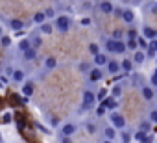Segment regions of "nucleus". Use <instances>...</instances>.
<instances>
[{
  "mask_svg": "<svg viewBox=\"0 0 157 143\" xmlns=\"http://www.w3.org/2000/svg\"><path fill=\"white\" fill-rule=\"evenodd\" d=\"M70 17H67V15H59L57 19H56V26H57V30L59 32H67L68 28H70Z\"/></svg>",
  "mask_w": 157,
  "mask_h": 143,
  "instance_id": "1",
  "label": "nucleus"
},
{
  "mask_svg": "<svg viewBox=\"0 0 157 143\" xmlns=\"http://www.w3.org/2000/svg\"><path fill=\"white\" fill-rule=\"evenodd\" d=\"M94 99H96V97H94L91 91H85V93H83V108L93 106V104H94Z\"/></svg>",
  "mask_w": 157,
  "mask_h": 143,
  "instance_id": "2",
  "label": "nucleus"
},
{
  "mask_svg": "<svg viewBox=\"0 0 157 143\" xmlns=\"http://www.w3.org/2000/svg\"><path fill=\"white\" fill-rule=\"evenodd\" d=\"M135 139H137V141H140V143H151V139H153V137H151L150 134H146V132H142V130H140V132H137V134H135Z\"/></svg>",
  "mask_w": 157,
  "mask_h": 143,
  "instance_id": "3",
  "label": "nucleus"
},
{
  "mask_svg": "<svg viewBox=\"0 0 157 143\" xmlns=\"http://www.w3.org/2000/svg\"><path fill=\"white\" fill-rule=\"evenodd\" d=\"M111 121H113V125H115V126H118V128H124V125H126L124 117H122V115H118V113H113V115H111Z\"/></svg>",
  "mask_w": 157,
  "mask_h": 143,
  "instance_id": "4",
  "label": "nucleus"
},
{
  "mask_svg": "<svg viewBox=\"0 0 157 143\" xmlns=\"http://www.w3.org/2000/svg\"><path fill=\"white\" fill-rule=\"evenodd\" d=\"M142 34H144V37H148L150 41H151V39H157V30H153V28H150V26H144V28H142Z\"/></svg>",
  "mask_w": 157,
  "mask_h": 143,
  "instance_id": "5",
  "label": "nucleus"
},
{
  "mask_svg": "<svg viewBox=\"0 0 157 143\" xmlns=\"http://www.w3.org/2000/svg\"><path fill=\"white\" fill-rule=\"evenodd\" d=\"M146 50H148V56H155V54H157V39H151V41H148V47H146Z\"/></svg>",
  "mask_w": 157,
  "mask_h": 143,
  "instance_id": "6",
  "label": "nucleus"
},
{
  "mask_svg": "<svg viewBox=\"0 0 157 143\" xmlns=\"http://www.w3.org/2000/svg\"><path fill=\"white\" fill-rule=\"evenodd\" d=\"M100 10L104 11V13H113V4L109 2V0H102V4H100Z\"/></svg>",
  "mask_w": 157,
  "mask_h": 143,
  "instance_id": "7",
  "label": "nucleus"
},
{
  "mask_svg": "<svg viewBox=\"0 0 157 143\" xmlns=\"http://www.w3.org/2000/svg\"><path fill=\"white\" fill-rule=\"evenodd\" d=\"M142 97H144L146 100H151V99L155 97V93H153V89H151V88L144 86V88H142Z\"/></svg>",
  "mask_w": 157,
  "mask_h": 143,
  "instance_id": "8",
  "label": "nucleus"
},
{
  "mask_svg": "<svg viewBox=\"0 0 157 143\" xmlns=\"http://www.w3.org/2000/svg\"><path fill=\"white\" fill-rule=\"evenodd\" d=\"M122 19H124L126 22H133V21H135V13H133L131 10H124V13H122Z\"/></svg>",
  "mask_w": 157,
  "mask_h": 143,
  "instance_id": "9",
  "label": "nucleus"
},
{
  "mask_svg": "<svg viewBox=\"0 0 157 143\" xmlns=\"http://www.w3.org/2000/svg\"><path fill=\"white\" fill-rule=\"evenodd\" d=\"M74 132H76V126H74L72 123H68V125L63 126V134H65V136H72Z\"/></svg>",
  "mask_w": 157,
  "mask_h": 143,
  "instance_id": "10",
  "label": "nucleus"
},
{
  "mask_svg": "<svg viewBox=\"0 0 157 143\" xmlns=\"http://www.w3.org/2000/svg\"><path fill=\"white\" fill-rule=\"evenodd\" d=\"M33 21H35V22H39V24H44V21H46V15H44V11H41V13H35V15H33Z\"/></svg>",
  "mask_w": 157,
  "mask_h": 143,
  "instance_id": "11",
  "label": "nucleus"
},
{
  "mask_svg": "<svg viewBox=\"0 0 157 143\" xmlns=\"http://www.w3.org/2000/svg\"><path fill=\"white\" fill-rule=\"evenodd\" d=\"M10 26H11L13 30H17V32H19V30H22V26H24V22H22V21H19V19H13Z\"/></svg>",
  "mask_w": 157,
  "mask_h": 143,
  "instance_id": "12",
  "label": "nucleus"
},
{
  "mask_svg": "<svg viewBox=\"0 0 157 143\" xmlns=\"http://www.w3.org/2000/svg\"><path fill=\"white\" fill-rule=\"evenodd\" d=\"M35 56H37V50H35V48H32V47L24 52V58H26V59H33Z\"/></svg>",
  "mask_w": 157,
  "mask_h": 143,
  "instance_id": "13",
  "label": "nucleus"
},
{
  "mask_svg": "<svg viewBox=\"0 0 157 143\" xmlns=\"http://www.w3.org/2000/svg\"><path fill=\"white\" fill-rule=\"evenodd\" d=\"M146 59V54L144 52H135V56H133V61L135 63H142Z\"/></svg>",
  "mask_w": 157,
  "mask_h": 143,
  "instance_id": "14",
  "label": "nucleus"
},
{
  "mask_svg": "<svg viewBox=\"0 0 157 143\" xmlns=\"http://www.w3.org/2000/svg\"><path fill=\"white\" fill-rule=\"evenodd\" d=\"M94 61H96V65H105L107 63V58L104 54H96L94 56Z\"/></svg>",
  "mask_w": 157,
  "mask_h": 143,
  "instance_id": "15",
  "label": "nucleus"
},
{
  "mask_svg": "<svg viewBox=\"0 0 157 143\" xmlns=\"http://www.w3.org/2000/svg\"><path fill=\"white\" fill-rule=\"evenodd\" d=\"M22 93H24V97H30L32 93H33V84L30 82V84H26L24 88H22Z\"/></svg>",
  "mask_w": 157,
  "mask_h": 143,
  "instance_id": "16",
  "label": "nucleus"
},
{
  "mask_svg": "<svg viewBox=\"0 0 157 143\" xmlns=\"http://www.w3.org/2000/svg\"><path fill=\"white\" fill-rule=\"evenodd\" d=\"M107 69H109V73L115 75V73H118V69H120V67H118L117 61H109V63H107Z\"/></svg>",
  "mask_w": 157,
  "mask_h": 143,
  "instance_id": "17",
  "label": "nucleus"
},
{
  "mask_svg": "<svg viewBox=\"0 0 157 143\" xmlns=\"http://www.w3.org/2000/svg\"><path fill=\"white\" fill-rule=\"evenodd\" d=\"M120 67H122V69H124V71H128V73H129V71H131V69H133V63H131V59H124V61H122V65H120Z\"/></svg>",
  "mask_w": 157,
  "mask_h": 143,
  "instance_id": "18",
  "label": "nucleus"
},
{
  "mask_svg": "<svg viewBox=\"0 0 157 143\" xmlns=\"http://www.w3.org/2000/svg\"><path fill=\"white\" fill-rule=\"evenodd\" d=\"M44 65H46V69H54V67L57 65V61H56V58H46Z\"/></svg>",
  "mask_w": 157,
  "mask_h": 143,
  "instance_id": "19",
  "label": "nucleus"
},
{
  "mask_svg": "<svg viewBox=\"0 0 157 143\" xmlns=\"http://www.w3.org/2000/svg\"><path fill=\"white\" fill-rule=\"evenodd\" d=\"M102 78V73H100V69H94V71H91V80H100Z\"/></svg>",
  "mask_w": 157,
  "mask_h": 143,
  "instance_id": "20",
  "label": "nucleus"
},
{
  "mask_svg": "<svg viewBox=\"0 0 157 143\" xmlns=\"http://www.w3.org/2000/svg\"><path fill=\"white\" fill-rule=\"evenodd\" d=\"M19 48H21V50H24V52H26V50H28V48H30V41H28V39H22V41H21V43H19Z\"/></svg>",
  "mask_w": 157,
  "mask_h": 143,
  "instance_id": "21",
  "label": "nucleus"
},
{
  "mask_svg": "<svg viewBox=\"0 0 157 143\" xmlns=\"http://www.w3.org/2000/svg\"><path fill=\"white\" fill-rule=\"evenodd\" d=\"M22 78H24V73H22V71H15V73H13V80L21 82Z\"/></svg>",
  "mask_w": 157,
  "mask_h": 143,
  "instance_id": "22",
  "label": "nucleus"
},
{
  "mask_svg": "<svg viewBox=\"0 0 157 143\" xmlns=\"http://www.w3.org/2000/svg\"><path fill=\"white\" fill-rule=\"evenodd\" d=\"M32 45H33V48H37V47L43 45V39L41 37H32Z\"/></svg>",
  "mask_w": 157,
  "mask_h": 143,
  "instance_id": "23",
  "label": "nucleus"
},
{
  "mask_svg": "<svg viewBox=\"0 0 157 143\" xmlns=\"http://www.w3.org/2000/svg\"><path fill=\"white\" fill-rule=\"evenodd\" d=\"M107 50H109V52H115V50H117V41H113V39L107 41Z\"/></svg>",
  "mask_w": 157,
  "mask_h": 143,
  "instance_id": "24",
  "label": "nucleus"
},
{
  "mask_svg": "<svg viewBox=\"0 0 157 143\" xmlns=\"http://www.w3.org/2000/svg\"><path fill=\"white\" fill-rule=\"evenodd\" d=\"M124 50H126V45H124L122 41H117V50H115V52H118V54H122Z\"/></svg>",
  "mask_w": 157,
  "mask_h": 143,
  "instance_id": "25",
  "label": "nucleus"
},
{
  "mask_svg": "<svg viewBox=\"0 0 157 143\" xmlns=\"http://www.w3.org/2000/svg\"><path fill=\"white\" fill-rule=\"evenodd\" d=\"M89 52H91L93 56H96V54H98V45H96V43H91V45H89Z\"/></svg>",
  "mask_w": 157,
  "mask_h": 143,
  "instance_id": "26",
  "label": "nucleus"
},
{
  "mask_svg": "<svg viewBox=\"0 0 157 143\" xmlns=\"http://www.w3.org/2000/svg\"><path fill=\"white\" fill-rule=\"evenodd\" d=\"M41 30H43L44 34H52V26H50L48 22H44V24H41Z\"/></svg>",
  "mask_w": 157,
  "mask_h": 143,
  "instance_id": "27",
  "label": "nucleus"
},
{
  "mask_svg": "<svg viewBox=\"0 0 157 143\" xmlns=\"http://www.w3.org/2000/svg\"><path fill=\"white\" fill-rule=\"evenodd\" d=\"M137 45H139V47H142V48H146V47H148V41H146V39H142V37H139V39H137Z\"/></svg>",
  "mask_w": 157,
  "mask_h": 143,
  "instance_id": "28",
  "label": "nucleus"
},
{
  "mask_svg": "<svg viewBox=\"0 0 157 143\" xmlns=\"http://www.w3.org/2000/svg\"><path fill=\"white\" fill-rule=\"evenodd\" d=\"M140 130H142V132H148V130H150V123H148V121H142V123H140Z\"/></svg>",
  "mask_w": 157,
  "mask_h": 143,
  "instance_id": "29",
  "label": "nucleus"
},
{
  "mask_svg": "<svg viewBox=\"0 0 157 143\" xmlns=\"http://www.w3.org/2000/svg\"><path fill=\"white\" fill-rule=\"evenodd\" d=\"M128 47H129L131 50H135V48L139 47V45H137V39H129V43H128Z\"/></svg>",
  "mask_w": 157,
  "mask_h": 143,
  "instance_id": "30",
  "label": "nucleus"
},
{
  "mask_svg": "<svg viewBox=\"0 0 157 143\" xmlns=\"http://www.w3.org/2000/svg\"><path fill=\"white\" fill-rule=\"evenodd\" d=\"M44 15H46V17H56V11H54L52 8H48V10H44Z\"/></svg>",
  "mask_w": 157,
  "mask_h": 143,
  "instance_id": "31",
  "label": "nucleus"
},
{
  "mask_svg": "<svg viewBox=\"0 0 157 143\" xmlns=\"http://www.w3.org/2000/svg\"><path fill=\"white\" fill-rule=\"evenodd\" d=\"M105 136H107L109 139H111V137H115V130H113V128H105Z\"/></svg>",
  "mask_w": 157,
  "mask_h": 143,
  "instance_id": "32",
  "label": "nucleus"
},
{
  "mask_svg": "<svg viewBox=\"0 0 157 143\" xmlns=\"http://www.w3.org/2000/svg\"><path fill=\"white\" fill-rule=\"evenodd\" d=\"M105 97H107V91H105V89H102V91L98 93V97H96V99H100V100H104Z\"/></svg>",
  "mask_w": 157,
  "mask_h": 143,
  "instance_id": "33",
  "label": "nucleus"
},
{
  "mask_svg": "<svg viewBox=\"0 0 157 143\" xmlns=\"http://www.w3.org/2000/svg\"><path fill=\"white\" fill-rule=\"evenodd\" d=\"M2 45H4V47H10V45H11V39H10V37H2Z\"/></svg>",
  "mask_w": 157,
  "mask_h": 143,
  "instance_id": "34",
  "label": "nucleus"
},
{
  "mask_svg": "<svg viewBox=\"0 0 157 143\" xmlns=\"http://www.w3.org/2000/svg\"><path fill=\"white\" fill-rule=\"evenodd\" d=\"M122 139H124V143H129V139H131V136H129L128 132H124V134H122Z\"/></svg>",
  "mask_w": 157,
  "mask_h": 143,
  "instance_id": "35",
  "label": "nucleus"
},
{
  "mask_svg": "<svg viewBox=\"0 0 157 143\" xmlns=\"http://www.w3.org/2000/svg\"><path fill=\"white\" fill-rule=\"evenodd\" d=\"M150 119L157 123V110H151V113H150Z\"/></svg>",
  "mask_w": 157,
  "mask_h": 143,
  "instance_id": "36",
  "label": "nucleus"
},
{
  "mask_svg": "<svg viewBox=\"0 0 157 143\" xmlns=\"http://www.w3.org/2000/svg\"><path fill=\"white\" fill-rule=\"evenodd\" d=\"M96 113H98V115H104V113H105V106L102 104V106H100V108L96 110Z\"/></svg>",
  "mask_w": 157,
  "mask_h": 143,
  "instance_id": "37",
  "label": "nucleus"
},
{
  "mask_svg": "<svg viewBox=\"0 0 157 143\" xmlns=\"http://www.w3.org/2000/svg\"><path fill=\"white\" fill-rule=\"evenodd\" d=\"M82 24H83V26H89V24H91V19H82Z\"/></svg>",
  "mask_w": 157,
  "mask_h": 143,
  "instance_id": "38",
  "label": "nucleus"
},
{
  "mask_svg": "<svg viewBox=\"0 0 157 143\" xmlns=\"http://www.w3.org/2000/svg\"><path fill=\"white\" fill-rule=\"evenodd\" d=\"M94 130H96V128H94V125H87V132H91V134H93Z\"/></svg>",
  "mask_w": 157,
  "mask_h": 143,
  "instance_id": "39",
  "label": "nucleus"
},
{
  "mask_svg": "<svg viewBox=\"0 0 157 143\" xmlns=\"http://www.w3.org/2000/svg\"><path fill=\"white\" fill-rule=\"evenodd\" d=\"M129 37L135 39V37H137V32H135V30H129Z\"/></svg>",
  "mask_w": 157,
  "mask_h": 143,
  "instance_id": "40",
  "label": "nucleus"
},
{
  "mask_svg": "<svg viewBox=\"0 0 157 143\" xmlns=\"http://www.w3.org/2000/svg\"><path fill=\"white\" fill-rule=\"evenodd\" d=\"M113 95H117V97H118V95H120V88H118V86H117V88H115V89H113Z\"/></svg>",
  "mask_w": 157,
  "mask_h": 143,
  "instance_id": "41",
  "label": "nucleus"
},
{
  "mask_svg": "<svg viewBox=\"0 0 157 143\" xmlns=\"http://www.w3.org/2000/svg\"><path fill=\"white\" fill-rule=\"evenodd\" d=\"M61 143H72V141H70V137H68V136H65V137H63V141H61Z\"/></svg>",
  "mask_w": 157,
  "mask_h": 143,
  "instance_id": "42",
  "label": "nucleus"
},
{
  "mask_svg": "<svg viewBox=\"0 0 157 143\" xmlns=\"http://www.w3.org/2000/svg\"><path fill=\"white\" fill-rule=\"evenodd\" d=\"M151 84H153V86H157V76H155V75L151 76Z\"/></svg>",
  "mask_w": 157,
  "mask_h": 143,
  "instance_id": "43",
  "label": "nucleus"
},
{
  "mask_svg": "<svg viewBox=\"0 0 157 143\" xmlns=\"http://www.w3.org/2000/svg\"><path fill=\"white\" fill-rule=\"evenodd\" d=\"M0 37H2V26H0Z\"/></svg>",
  "mask_w": 157,
  "mask_h": 143,
  "instance_id": "44",
  "label": "nucleus"
},
{
  "mask_svg": "<svg viewBox=\"0 0 157 143\" xmlns=\"http://www.w3.org/2000/svg\"><path fill=\"white\" fill-rule=\"evenodd\" d=\"M153 75H155V76H157V69H155V71H153Z\"/></svg>",
  "mask_w": 157,
  "mask_h": 143,
  "instance_id": "45",
  "label": "nucleus"
},
{
  "mask_svg": "<svg viewBox=\"0 0 157 143\" xmlns=\"http://www.w3.org/2000/svg\"><path fill=\"white\" fill-rule=\"evenodd\" d=\"M104 143H109V141H104Z\"/></svg>",
  "mask_w": 157,
  "mask_h": 143,
  "instance_id": "46",
  "label": "nucleus"
}]
</instances>
